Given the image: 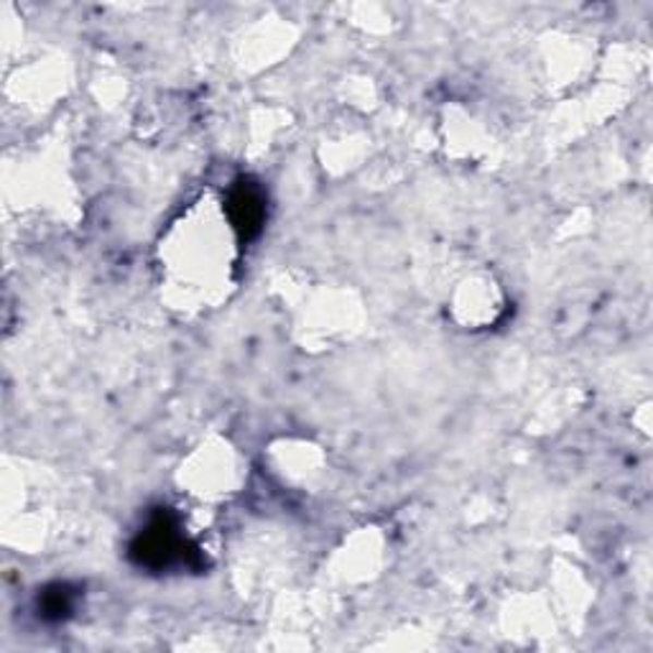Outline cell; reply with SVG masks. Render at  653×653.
Returning <instances> with one entry per match:
<instances>
[{"label":"cell","instance_id":"6da1fadb","mask_svg":"<svg viewBox=\"0 0 653 653\" xmlns=\"http://www.w3.org/2000/svg\"><path fill=\"white\" fill-rule=\"evenodd\" d=\"M133 552H136L141 565L161 569L179 559V554H182V539H179L177 529L171 527L167 518H156L152 529H146V534L138 539Z\"/></svg>","mask_w":653,"mask_h":653},{"label":"cell","instance_id":"7a4b0ae2","mask_svg":"<svg viewBox=\"0 0 653 653\" xmlns=\"http://www.w3.org/2000/svg\"><path fill=\"white\" fill-rule=\"evenodd\" d=\"M230 215L235 228L245 238H251L261 230V222H264V199L251 186H238L230 197Z\"/></svg>","mask_w":653,"mask_h":653}]
</instances>
